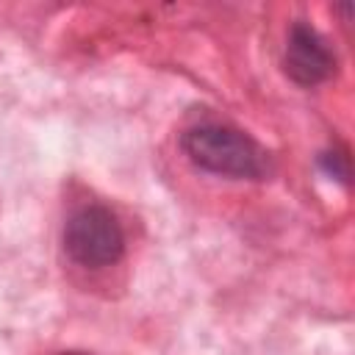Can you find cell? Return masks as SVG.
Wrapping results in <instances>:
<instances>
[{
    "instance_id": "obj_4",
    "label": "cell",
    "mask_w": 355,
    "mask_h": 355,
    "mask_svg": "<svg viewBox=\"0 0 355 355\" xmlns=\"http://www.w3.org/2000/svg\"><path fill=\"white\" fill-rule=\"evenodd\" d=\"M319 164H322V169L330 175V178H336L338 183H349V161H347V155L344 153H338V150H333V153H324L322 158H319Z\"/></svg>"
},
{
    "instance_id": "obj_2",
    "label": "cell",
    "mask_w": 355,
    "mask_h": 355,
    "mask_svg": "<svg viewBox=\"0 0 355 355\" xmlns=\"http://www.w3.org/2000/svg\"><path fill=\"white\" fill-rule=\"evenodd\" d=\"M64 250L75 263L100 269L122 258L125 236L108 208L83 205L64 225Z\"/></svg>"
},
{
    "instance_id": "obj_1",
    "label": "cell",
    "mask_w": 355,
    "mask_h": 355,
    "mask_svg": "<svg viewBox=\"0 0 355 355\" xmlns=\"http://www.w3.org/2000/svg\"><path fill=\"white\" fill-rule=\"evenodd\" d=\"M186 155L205 172L239 180L269 175V153L244 130L227 125H197L183 136Z\"/></svg>"
},
{
    "instance_id": "obj_3",
    "label": "cell",
    "mask_w": 355,
    "mask_h": 355,
    "mask_svg": "<svg viewBox=\"0 0 355 355\" xmlns=\"http://www.w3.org/2000/svg\"><path fill=\"white\" fill-rule=\"evenodd\" d=\"M283 69L297 86H316L336 72V55L316 28L294 22L286 39Z\"/></svg>"
}]
</instances>
